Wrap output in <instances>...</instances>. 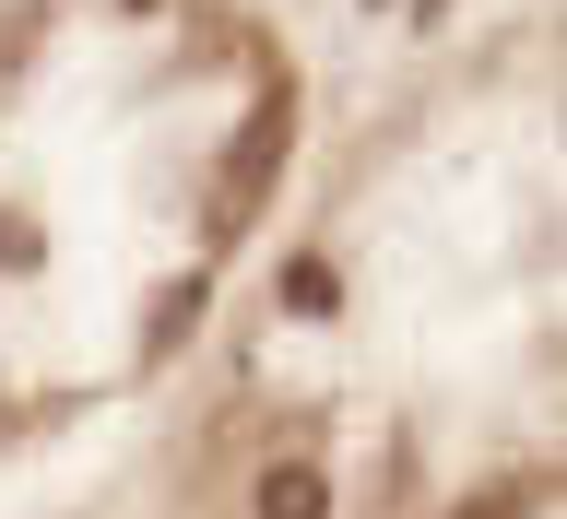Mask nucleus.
<instances>
[{"label":"nucleus","mask_w":567,"mask_h":519,"mask_svg":"<svg viewBox=\"0 0 567 519\" xmlns=\"http://www.w3.org/2000/svg\"><path fill=\"white\" fill-rule=\"evenodd\" d=\"M284 142H296V95L272 83V95H260V106L237 118V154H225V177H213V237H237L248 212L272 201V177H284Z\"/></svg>","instance_id":"obj_1"},{"label":"nucleus","mask_w":567,"mask_h":519,"mask_svg":"<svg viewBox=\"0 0 567 519\" xmlns=\"http://www.w3.org/2000/svg\"><path fill=\"white\" fill-rule=\"evenodd\" d=\"M319 508H331L319 460H272V473H260V508H248V519H319Z\"/></svg>","instance_id":"obj_2"},{"label":"nucleus","mask_w":567,"mask_h":519,"mask_svg":"<svg viewBox=\"0 0 567 519\" xmlns=\"http://www.w3.org/2000/svg\"><path fill=\"white\" fill-rule=\"evenodd\" d=\"M284 308H331V260H308V248H296V260H284Z\"/></svg>","instance_id":"obj_3"}]
</instances>
